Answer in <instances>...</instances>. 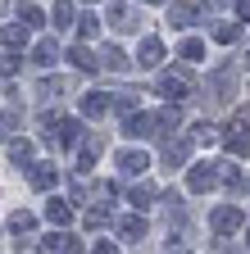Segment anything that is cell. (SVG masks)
I'll list each match as a JSON object with an SVG mask.
<instances>
[{
	"mask_svg": "<svg viewBox=\"0 0 250 254\" xmlns=\"http://www.w3.org/2000/svg\"><path fill=\"white\" fill-rule=\"evenodd\" d=\"M237 222H241V209H232V204L214 213V227H218V232H232V227H237Z\"/></svg>",
	"mask_w": 250,
	"mask_h": 254,
	"instance_id": "52a82bcc",
	"label": "cell"
},
{
	"mask_svg": "<svg viewBox=\"0 0 250 254\" xmlns=\"http://www.w3.org/2000/svg\"><path fill=\"white\" fill-rule=\"evenodd\" d=\"M214 182H218L214 164H196V168H191V190H209Z\"/></svg>",
	"mask_w": 250,
	"mask_h": 254,
	"instance_id": "277c9868",
	"label": "cell"
},
{
	"mask_svg": "<svg viewBox=\"0 0 250 254\" xmlns=\"http://www.w3.org/2000/svg\"><path fill=\"white\" fill-rule=\"evenodd\" d=\"M9 159H14V164H27V159H32V145H27V141L9 145Z\"/></svg>",
	"mask_w": 250,
	"mask_h": 254,
	"instance_id": "e0dca14e",
	"label": "cell"
},
{
	"mask_svg": "<svg viewBox=\"0 0 250 254\" xmlns=\"http://www.w3.org/2000/svg\"><path fill=\"white\" fill-rule=\"evenodd\" d=\"M109 23H114L118 32H132V27H137V14H132V9L118 0V5H109Z\"/></svg>",
	"mask_w": 250,
	"mask_h": 254,
	"instance_id": "6da1fadb",
	"label": "cell"
},
{
	"mask_svg": "<svg viewBox=\"0 0 250 254\" xmlns=\"http://www.w3.org/2000/svg\"><path fill=\"white\" fill-rule=\"evenodd\" d=\"M27 41V27H5V46H23Z\"/></svg>",
	"mask_w": 250,
	"mask_h": 254,
	"instance_id": "ac0fdd59",
	"label": "cell"
},
{
	"mask_svg": "<svg viewBox=\"0 0 250 254\" xmlns=\"http://www.w3.org/2000/svg\"><path fill=\"white\" fill-rule=\"evenodd\" d=\"M155 127H160V123H155L150 114H137V118H128V136H150Z\"/></svg>",
	"mask_w": 250,
	"mask_h": 254,
	"instance_id": "8992f818",
	"label": "cell"
},
{
	"mask_svg": "<svg viewBox=\"0 0 250 254\" xmlns=\"http://www.w3.org/2000/svg\"><path fill=\"white\" fill-rule=\"evenodd\" d=\"M55 55H59V50H55V41H41V46L32 50V59L41 64V68H46V64H55Z\"/></svg>",
	"mask_w": 250,
	"mask_h": 254,
	"instance_id": "7c38bea8",
	"label": "cell"
},
{
	"mask_svg": "<svg viewBox=\"0 0 250 254\" xmlns=\"http://www.w3.org/2000/svg\"><path fill=\"white\" fill-rule=\"evenodd\" d=\"M237 14H241V18H250V0H237Z\"/></svg>",
	"mask_w": 250,
	"mask_h": 254,
	"instance_id": "603a6c76",
	"label": "cell"
},
{
	"mask_svg": "<svg viewBox=\"0 0 250 254\" xmlns=\"http://www.w3.org/2000/svg\"><path fill=\"white\" fill-rule=\"evenodd\" d=\"M168 18H173V27H186V23H191V18H196V9H191V5H186V0H177V5L168 9Z\"/></svg>",
	"mask_w": 250,
	"mask_h": 254,
	"instance_id": "ba28073f",
	"label": "cell"
},
{
	"mask_svg": "<svg viewBox=\"0 0 250 254\" xmlns=\"http://www.w3.org/2000/svg\"><path fill=\"white\" fill-rule=\"evenodd\" d=\"M82 109H86V114H105V109H109V100H105V95H96V91H91L86 100H82Z\"/></svg>",
	"mask_w": 250,
	"mask_h": 254,
	"instance_id": "9a60e30c",
	"label": "cell"
},
{
	"mask_svg": "<svg viewBox=\"0 0 250 254\" xmlns=\"http://www.w3.org/2000/svg\"><path fill=\"white\" fill-rule=\"evenodd\" d=\"M96 32H100V18L86 14V18H82V37H96Z\"/></svg>",
	"mask_w": 250,
	"mask_h": 254,
	"instance_id": "7402d4cb",
	"label": "cell"
},
{
	"mask_svg": "<svg viewBox=\"0 0 250 254\" xmlns=\"http://www.w3.org/2000/svg\"><path fill=\"white\" fill-rule=\"evenodd\" d=\"M228 150H232V154H250V127H246V123H237V127H232Z\"/></svg>",
	"mask_w": 250,
	"mask_h": 254,
	"instance_id": "5b68a950",
	"label": "cell"
},
{
	"mask_svg": "<svg viewBox=\"0 0 250 254\" xmlns=\"http://www.w3.org/2000/svg\"><path fill=\"white\" fill-rule=\"evenodd\" d=\"M177 55H182L186 64H200V55H205V46H200V41H182V50H177Z\"/></svg>",
	"mask_w": 250,
	"mask_h": 254,
	"instance_id": "5bb4252c",
	"label": "cell"
},
{
	"mask_svg": "<svg viewBox=\"0 0 250 254\" xmlns=\"http://www.w3.org/2000/svg\"><path fill=\"white\" fill-rule=\"evenodd\" d=\"M9 227H14V232H32V213H14Z\"/></svg>",
	"mask_w": 250,
	"mask_h": 254,
	"instance_id": "d6986e66",
	"label": "cell"
},
{
	"mask_svg": "<svg viewBox=\"0 0 250 254\" xmlns=\"http://www.w3.org/2000/svg\"><path fill=\"white\" fill-rule=\"evenodd\" d=\"M50 182H55V168H50V164H41V168L32 173V186H41V190H46Z\"/></svg>",
	"mask_w": 250,
	"mask_h": 254,
	"instance_id": "2e32d148",
	"label": "cell"
},
{
	"mask_svg": "<svg viewBox=\"0 0 250 254\" xmlns=\"http://www.w3.org/2000/svg\"><path fill=\"white\" fill-rule=\"evenodd\" d=\"M118 168H123V177H141L146 173V154L141 150H128V154L118 159Z\"/></svg>",
	"mask_w": 250,
	"mask_h": 254,
	"instance_id": "3957f363",
	"label": "cell"
},
{
	"mask_svg": "<svg viewBox=\"0 0 250 254\" xmlns=\"http://www.w3.org/2000/svg\"><path fill=\"white\" fill-rule=\"evenodd\" d=\"M160 91L168 95V100H182V95H186V77L182 73H164L160 77Z\"/></svg>",
	"mask_w": 250,
	"mask_h": 254,
	"instance_id": "7a4b0ae2",
	"label": "cell"
},
{
	"mask_svg": "<svg viewBox=\"0 0 250 254\" xmlns=\"http://www.w3.org/2000/svg\"><path fill=\"white\" fill-rule=\"evenodd\" d=\"M123 64H128V59H123V50L109 46V50H105V68H123Z\"/></svg>",
	"mask_w": 250,
	"mask_h": 254,
	"instance_id": "44dd1931",
	"label": "cell"
},
{
	"mask_svg": "<svg viewBox=\"0 0 250 254\" xmlns=\"http://www.w3.org/2000/svg\"><path fill=\"white\" fill-rule=\"evenodd\" d=\"M91 254H114V245H96V250H91Z\"/></svg>",
	"mask_w": 250,
	"mask_h": 254,
	"instance_id": "cb8c5ba5",
	"label": "cell"
},
{
	"mask_svg": "<svg viewBox=\"0 0 250 254\" xmlns=\"http://www.w3.org/2000/svg\"><path fill=\"white\" fill-rule=\"evenodd\" d=\"M160 59H164V46H160V41H146V46H141V64H146V68H155Z\"/></svg>",
	"mask_w": 250,
	"mask_h": 254,
	"instance_id": "9c48e42d",
	"label": "cell"
},
{
	"mask_svg": "<svg viewBox=\"0 0 250 254\" xmlns=\"http://www.w3.org/2000/svg\"><path fill=\"white\" fill-rule=\"evenodd\" d=\"M118 232L128 236V241H137V236H146V222H141V218H123V222H118Z\"/></svg>",
	"mask_w": 250,
	"mask_h": 254,
	"instance_id": "30bf717a",
	"label": "cell"
},
{
	"mask_svg": "<svg viewBox=\"0 0 250 254\" xmlns=\"http://www.w3.org/2000/svg\"><path fill=\"white\" fill-rule=\"evenodd\" d=\"M146 5H160V0H146Z\"/></svg>",
	"mask_w": 250,
	"mask_h": 254,
	"instance_id": "d4e9b609",
	"label": "cell"
},
{
	"mask_svg": "<svg viewBox=\"0 0 250 254\" xmlns=\"http://www.w3.org/2000/svg\"><path fill=\"white\" fill-rule=\"evenodd\" d=\"M46 218H50V222H69V218H73V209H69L64 200H50V209H46Z\"/></svg>",
	"mask_w": 250,
	"mask_h": 254,
	"instance_id": "8fae6325",
	"label": "cell"
},
{
	"mask_svg": "<svg viewBox=\"0 0 250 254\" xmlns=\"http://www.w3.org/2000/svg\"><path fill=\"white\" fill-rule=\"evenodd\" d=\"M69 14H73L69 0H59V5H55V27H69Z\"/></svg>",
	"mask_w": 250,
	"mask_h": 254,
	"instance_id": "ffe728a7",
	"label": "cell"
},
{
	"mask_svg": "<svg viewBox=\"0 0 250 254\" xmlns=\"http://www.w3.org/2000/svg\"><path fill=\"white\" fill-rule=\"evenodd\" d=\"M69 59L78 64V68H96V59H91V50H86V46H73V50H69Z\"/></svg>",
	"mask_w": 250,
	"mask_h": 254,
	"instance_id": "4fadbf2b",
	"label": "cell"
}]
</instances>
